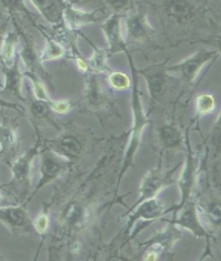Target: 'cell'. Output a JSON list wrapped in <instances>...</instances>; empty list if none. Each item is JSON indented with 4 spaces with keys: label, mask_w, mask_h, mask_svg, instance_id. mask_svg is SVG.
I'll list each match as a JSON object with an SVG mask.
<instances>
[{
    "label": "cell",
    "mask_w": 221,
    "mask_h": 261,
    "mask_svg": "<svg viewBox=\"0 0 221 261\" xmlns=\"http://www.w3.org/2000/svg\"><path fill=\"white\" fill-rule=\"evenodd\" d=\"M211 256V247H210V241H207V246H206V249L204 253H203V255L201 256V258L198 259V261H204L205 258Z\"/></svg>",
    "instance_id": "b9f144b4"
},
{
    "label": "cell",
    "mask_w": 221,
    "mask_h": 261,
    "mask_svg": "<svg viewBox=\"0 0 221 261\" xmlns=\"http://www.w3.org/2000/svg\"><path fill=\"white\" fill-rule=\"evenodd\" d=\"M184 142H186V145H187V156H186V161H184V164L182 167L180 177L178 179L179 190L181 192V201L172 210L170 208L168 211H166V214H168L170 211L179 212L184 206V205L187 204V202H189L192 199L193 188H194V186L196 184L197 160H196L194 152H193V150H192L189 130H187L186 137H184Z\"/></svg>",
    "instance_id": "30bf717a"
},
{
    "label": "cell",
    "mask_w": 221,
    "mask_h": 261,
    "mask_svg": "<svg viewBox=\"0 0 221 261\" xmlns=\"http://www.w3.org/2000/svg\"><path fill=\"white\" fill-rule=\"evenodd\" d=\"M35 129L37 135L35 144L27 149L24 153L18 155L11 163H9L12 175L11 180L5 185H0V189L7 193L12 194L13 198L20 204H22L24 201L26 203L30 198H27V195H31L33 163L37 155L40 153L41 147L43 145L38 126H35Z\"/></svg>",
    "instance_id": "3957f363"
},
{
    "label": "cell",
    "mask_w": 221,
    "mask_h": 261,
    "mask_svg": "<svg viewBox=\"0 0 221 261\" xmlns=\"http://www.w3.org/2000/svg\"><path fill=\"white\" fill-rule=\"evenodd\" d=\"M216 4L219 5V7H220V9H221V0H216Z\"/></svg>",
    "instance_id": "7dc6e473"
},
{
    "label": "cell",
    "mask_w": 221,
    "mask_h": 261,
    "mask_svg": "<svg viewBox=\"0 0 221 261\" xmlns=\"http://www.w3.org/2000/svg\"><path fill=\"white\" fill-rule=\"evenodd\" d=\"M10 22H11V17L7 16L6 20L3 23H0V49H2L4 40L8 34L7 30H8V26H9V24H10Z\"/></svg>",
    "instance_id": "60d3db41"
},
{
    "label": "cell",
    "mask_w": 221,
    "mask_h": 261,
    "mask_svg": "<svg viewBox=\"0 0 221 261\" xmlns=\"http://www.w3.org/2000/svg\"><path fill=\"white\" fill-rule=\"evenodd\" d=\"M153 8L170 46L195 43L196 33L211 24L209 0H144Z\"/></svg>",
    "instance_id": "6da1fadb"
},
{
    "label": "cell",
    "mask_w": 221,
    "mask_h": 261,
    "mask_svg": "<svg viewBox=\"0 0 221 261\" xmlns=\"http://www.w3.org/2000/svg\"><path fill=\"white\" fill-rule=\"evenodd\" d=\"M123 20L124 17L121 15L109 14L100 25L106 41V50L109 57L117 53L126 54L127 52H130L127 46L125 35L123 34Z\"/></svg>",
    "instance_id": "5bb4252c"
},
{
    "label": "cell",
    "mask_w": 221,
    "mask_h": 261,
    "mask_svg": "<svg viewBox=\"0 0 221 261\" xmlns=\"http://www.w3.org/2000/svg\"><path fill=\"white\" fill-rule=\"evenodd\" d=\"M203 215L205 217L208 225L217 230L221 229V199L217 197H213L204 206L201 207Z\"/></svg>",
    "instance_id": "83f0119b"
},
{
    "label": "cell",
    "mask_w": 221,
    "mask_h": 261,
    "mask_svg": "<svg viewBox=\"0 0 221 261\" xmlns=\"http://www.w3.org/2000/svg\"><path fill=\"white\" fill-rule=\"evenodd\" d=\"M5 201H6V198H5V195H4V191L0 189V206H4Z\"/></svg>",
    "instance_id": "7bdbcfd3"
},
{
    "label": "cell",
    "mask_w": 221,
    "mask_h": 261,
    "mask_svg": "<svg viewBox=\"0 0 221 261\" xmlns=\"http://www.w3.org/2000/svg\"><path fill=\"white\" fill-rule=\"evenodd\" d=\"M68 3V5L75 7V8H79V9H84L85 7H89L94 4H97L98 2H101L103 4V0H65Z\"/></svg>",
    "instance_id": "ab89813d"
},
{
    "label": "cell",
    "mask_w": 221,
    "mask_h": 261,
    "mask_svg": "<svg viewBox=\"0 0 221 261\" xmlns=\"http://www.w3.org/2000/svg\"><path fill=\"white\" fill-rule=\"evenodd\" d=\"M0 160H2V158H0Z\"/></svg>",
    "instance_id": "c3c4849f"
},
{
    "label": "cell",
    "mask_w": 221,
    "mask_h": 261,
    "mask_svg": "<svg viewBox=\"0 0 221 261\" xmlns=\"http://www.w3.org/2000/svg\"><path fill=\"white\" fill-rule=\"evenodd\" d=\"M24 76L30 80L32 96L35 97L36 99L45 100L50 104L52 99L48 94L47 88H46V82L42 79H40L39 77H37L34 73L24 72Z\"/></svg>",
    "instance_id": "1f68e13d"
},
{
    "label": "cell",
    "mask_w": 221,
    "mask_h": 261,
    "mask_svg": "<svg viewBox=\"0 0 221 261\" xmlns=\"http://www.w3.org/2000/svg\"><path fill=\"white\" fill-rule=\"evenodd\" d=\"M50 107L53 113L59 115H65L74 107L72 100H53L50 102Z\"/></svg>",
    "instance_id": "d590c367"
},
{
    "label": "cell",
    "mask_w": 221,
    "mask_h": 261,
    "mask_svg": "<svg viewBox=\"0 0 221 261\" xmlns=\"http://www.w3.org/2000/svg\"><path fill=\"white\" fill-rule=\"evenodd\" d=\"M36 29L40 32V34L43 36V38H45L43 49L40 52V61L42 63L50 62V61H57V60H60V59L65 57L68 50L64 48V46L58 40H55L47 31L42 29V27H40L39 25L37 26Z\"/></svg>",
    "instance_id": "603a6c76"
},
{
    "label": "cell",
    "mask_w": 221,
    "mask_h": 261,
    "mask_svg": "<svg viewBox=\"0 0 221 261\" xmlns=\"http://www.w3.org/2000/svg\"><path fill=\"white\" fill-rule=\"evenodd\" d=\"M11 23L13 24L14 30L17 32L18 36H20L21 43L20 50H18V57H20V61L25 67L24 72L34 73L37 77L42 79L47 85L51 86V74L43 67V63L40 61V52L36 48L34 38L23 30L20 23L14 20H11Z\"/></svg>",
    "instance_id": "ba28073f"
},
{
    "label": "cell",
    "mask_w": 221,
    "mask_h": 261,
    "mask_svg": "<svg viewBox=\"0 0 221 261\" xmlns=\"http://www.w3.org/2000/svg\"><path fill=\"white\" fill-rule=\"evenodd\" d=\"M109 261H128L127 259L125 258H122V257H115V258H112Z\"/></svg>",
    "instance_id": "f6af8a7d"
},
{
    "label": "cell",
    "mask_w": 221,
    "mask_h": 261,
    "mask_svg": "<svg viewBox=\"0 0 221 261\" xmlns=\"http://www.w3.org/2000/svg\"><path fill=\"white\" fill-rule=\"evenodd\" d=\"M84 38L91 45V48L94 49V54H92V57L90 59H88L92 72L101 74V73H108L112 71V68H110L108 65L109 55L107 53V50L99 48V46L95 45L91 42V40H89L85 36H84Z\"/></svg>",
    "instance_id": "484cf974"
},
{
    "label": "cell",
    "mask_w": 221,
    "mask_h": 261,
    "mask_svg": "<svg viewBox=\"0 0 221 261\" xmlns=\"http://www.w3.org/2000/svg\"><path fill=\"white\" fill-rule=\"evenodd\" d=\"M180 211L181 213L179 214L178 218L167 220V222L172 223V225L177 226L178 228L189 230L195 239L205 238L206 241H210L213 237H211L210 232L203 225L197 203L191 199Z\"/></svg>",
    "instance_id": "4fadbf2b"
},
{
    "label": "cell",
    "mask_w": 221,
    "mask_h": 261,
    "mask_svg": "<svg viewBox=\"0 0 221 261\" xmlns=\"http://www.w3.org/2000/svg\"><path fill=\"white\" fill-rule=\"evenodd\" d=\"M20 146L18 124L15 120L4 117L0 122V158L8 162L16 153Z\"/></svg>",
    "instance_id": "ac0fdd59"
},
{
    "label": "cell",
    "mask_w": 221,
    "mask_h": 261,
    "mask_svg": "<svg viewBox=\"0 0 221 261\" xmlns=\"http://www.w3.org/2000/svg\"><path fill=\"white\" fill-rule=\"evenodd\" d=\"M108 89L101 80L99 73L90 72L86 74L85 87L80 98L82 105L96 114H103L113 110L115 104Z\"/></svg>",
    "instance_id": "52a82bcc"
},
{
    "label": "cell",
    "mask_w": 221,
    "mask_h": 261,
    "mask_svg": "<svg viewBox=\"0 0 221 261\" xmlns=\"http://www.w3.org/2000/svg\"><path fill=\"white\" fill-rule=\"evenodd\" d=\"M52 29L63 26V15L69 6L65 0H30Z\"/></svg>",
    "instance_id": "ffe728a7"
},
{
    "label": "cell",
    "mask_w": 221,
    "mask_h": 261,
    "mask_svg": "<svg viewBox=\"0 0 221 261\" xmlns=\"http://www.w3.org/2000/svg\"><path fill=\"white\" fill-rule=\"evenodd\" d=\"M164 215H166L165 206L163 202L158 198H152L141 202L137 206L131 207L130 211L125 214V216H128L126 234L130 232L137 221H152L163 218Z\"/></svg>",
    "instance_id": "2e32d148"
},
{
    "label": "cell",
    "mask_w": 221,
    "mask_h": 261,
    "mask_svg": "<svg viewBox=\"0 0 221 261\" xmlns=\"http://www.w3.org/2000/svg\"><path fill=\"white\" fill-rule=\"evenodd\" d=\"M4 88V74L2 71V68H0V91Z\"/></svg>",
    "instance_id": "ee69618b"
},
{
    "label": "cell",
    "mask_w": 221,
    "mask_h": 261,
    "mask_svg": "<svg viewBox=\"0 0 221 261\" xmlns=\"http://www.w3.org/2000/svg\"><path fill=\"white\" fill-rule=\"evenodd\" d=\"M182 238V232L180 228L177 226L169 223L166 226L164 229L156 233L153 238H151L149 241H146L144 245L150 246V245H156L164 249H170L173 247V245L177 243L179 240Z\"/></svg>",
    "instance_id": "44dd1931"
},
{
    "label": "cell",
    "mask_w": 221,
    "mask_h": 261,
    "mask_svg": "<svg viewBox=\"0 0 221 261\" xmlns=\"http://www.w3.org/2000/svg\"><path fill=\"white\" fill-rule=\"evenodd\" d=\"M40 163H39V179L37 182L34 191L31 193L26 204L31 201V199L38 193V191L47 186L49 182L58 179L59 177L65 174L71 167L72 163L63 159L60 155L53 152L50 148L42 145L40 150Z\"/></svg>",
    "instance_id": "9c48e42d"
},
{
    "label": "cell",
    "mask_w": 221,
    "mask_h": 261,
    "mask_svg": "<svg viewBox=\"0 0 221 261\" xmlns=\"http://www.w3.org/2000/svg\"><path fill=\"white\" fill-rule=\"evenodd\" d=\"M26 102L27 105H29V110L32 117L36 121H42V122H48L53 126H57L51 116L52 109L49 102L40 99H36L33 96L29 100H26Z\"/></svg>",
    "instance_id": "4316f807"
},
{
    "label": "cell",
    "mask_w": 221,
    "mask_h": 261,
    "mask_svg": "<svg viewBox=\"0 0 221 261\" xmlns=\"http://www.w3.org/2000/svg\"><path fill=\"white\" fill-rule=\"evenodd\" d=\"M49 223H50V220H49L48 211L47 210H43L34 219V226H35L37 234L45 236L46 232L48 231Z\"/></svg>",
    "instance_id": "e575fe53"
},
{
    "label": "cell",
    "mask_w": 221,
    "mask_h": 261,
    "mask_svg": "<svg viewBox=\"0 0 221 261\" xmlns=\"http://www.w3.org/2000/svg\"><path fill=\"white\" fill-rule=\"evenodd\" d=\"M125 39L129 51H160L164 46L156 40V33L151 25L146 10L135 7L125 17Z\"/></svg>",
    "instance_id": "277c9868"
},
{
    "label": "cell",
    "mask_w": 221,
    "mask_h": 261,
    "mask_svg": "<svg viewBox=\"0 0 221 261\" xmlns=\"http://www.w3.org/2000/svg\"><path fill=\"white\" fill-rule=\"evenodd\" d=\"M179 165H177L176 167H173L172 170L167 172H163L161 167L150 170L147 172L142 178V181L140 185V190H139L140 195L134 206H137L138 204H140L145 200L158 198V195L165 188H167L168 186H170L173 182V174L177 171Z\"/></svg>",
    "instance_id": "7c38bea8"
},
{
    "label": "cell",
    "mask_w": 221,
    "mask_h": 261,
    "mask_svg": "<svg viewBox=\"0 0 221 261\" xmlns=\"http://www.w3.org/2000/svg\"><path fill=\"white\" fill-rule=\"evenodd\" d=\"M107 87L116 92H124L132 87V78L122 71L112 70L107 73Z\"/></svg>",
    "instance_id": "4dcf8cb0"
},
{
    "label": "cell",
    "mask_w": 221,
    "mask_h": 261,
    "mask_svg": "<svg viewBox=\"0 0 221 261\" xmlns=\"http://www.w3.org/2000/svg\"><path fill=\"white\" fill-rule=\"evenodd\" d=\"M0 108L11 109V110L16 111V113L20 114V115H24L25 114V108L24 107H22L21 105H18V104H15V102L6 100L2 96H0Z\"/></svg>",
    "instance_id": "f35d334b"
},
{
    "label": "cell",
    "mask_w": 221,
    "mask_h": 261,
    "mask_svg": "<svg viewBox=\"0 0 221 261\" xmlns=\"http://www.w3.org/2000/svg\"><path fill=\"white\" fill-rule=\"evenodd\" d=\"M104 10L102 8H97L95 10H84V9L75 8L72 6H68L63 15V22L67 29L73 32L79 33L81 27L90 25V24H97L99 22H102L104 20Z\"/></svg>",
    "instance_id": "e0dca14e"
},
{
    "label": "cell",
    "mask_w": 221,
    "mask_h": 261,
    "mask_svg": "<svg viewBox=\"0 0 221 261\" xmlns=\"http://www.w3.org/2000/svg\"><path fill=\"white\" fill-rule=\"evenodd\" d=\"M20 43V36L16 31L7 34L2 49H0V65L2 66H10L13 64L18 57Z\"/></svg>",
    "instance_id": "d4e9b609"
},
{
    "label": "cell",
    "mask_w": 221,
    "mask_h": 261,
    "mask_svg": "<svg viewBox=\"0 0 221 261\" xmlns=\"http://www.w3.org/2000/svg\"><path fill=\"white\" fill-rule=\"evenodd\" d=\"M163 249L156 245L147 246V250L144 255L143 261H159Z\"/></svg>",
    "instance_id": "8d00e7d4"
},
{
    "label": "cell",
    "mask_w": 221,
    "mask_h": 261,
    "mask_svg": "<svg viewBox=\"0 0 221 261\" xmlns=\"http://www.w3.org/2000/svg\"><path fill=\"white\" fill-rule=\"evenodd\" d=\"M4 74V88L3 93H8L20 101L26 102V98L23 95V85H24V71L20 67V57H17L10 66H2Z\"/></svg>",
    "instance_id": "d6986e66"
},
{
    "label": "cell",
    "mask_w": 221,
    "mask_h": 261,
    "mask_svg": "<svg viewBox=\"0 0 221 261\" xmlns=\"http://www.w3.org/2000/svg\"><path fill=\"white\" fill-rule=\"evenodd\" d=\"M217 106L216 98L211 93H201L195 98V119L213 114Z\"/></svg>",
    "instance_id": "f546056e"
},
{
    "label": "cell",
    "mask_w": 221,
    "mask_h": 261,
    "mask_svg": "<svg viewBox=\"0 0 221 261\" xmlns=\"http://www.w3.org/2000/svg\"><path fill=\"white\" fill-rule=\"evenodd\" d=\"M104 9L109 14H117L125 17L137 6L135 0H103Z\"/></svg>",
    "instance_id": "d6a6232c"
},
{
    "label": "cell",
    "mask_w": 221,
    "mask_h": 261,
    "mask_svg": "<svg viewBox=\"0 0 221 261\" xmlns=\"http://www.w3.org/2000/svg\"><path fill=\"white\" fill-rule=\"evenodd\" d=\"M200 43H204L211 46V49H215L219 55H221V34L217 36H210L208 38L201 40Z\"/></svg>",
    "instance_id": "74e56055"
},
{
    "label": "cell",
    "mask_w": 221,
    "mask_h": 261,
    "mask_svg": "<svg viewBox=\"0 0 221 261\" xmlns=\"http://www.w3.org/2000/svg\"><path fill=\"white\" fill-rule=\"evenodd\" d=\"M86 217H87L86 210L82 206H80V205H74L67 215V220L70 225L77 227L81 225V223L85 222Z\"/></svg>",
    "instance_id": "836d02e7"
},
{
    "label": "cell",
    "mask_w": 221,
    "mask_h": 261,
    "mask_svg": "<svg viewBox=\"0 0 221 261\" xmlns=\"http://www.w3.org/2000/svg\"><path fill=\"white\" fill-rule=\"evenodd\" d=\"M219 53L215 49H200L192 53L183 61L167 67V71L171 74H178L180 81L184 86L192 87L195 85L201 71L207 64L218 59Z\"/></svg>",
    "instance_id": "8992f818"
},
{
    "label": "cell",
    "mask_w": 221,
    "mask_h": 261,
    "mask_svg": "<svg viewBox=\"0 0 221 261\" xmlns=\"http://www.w3.org/2000/svg\"><path fill=\"white\" fill-rule=\"evenodd\" d=\"M126 57L128 58L129 67L131 70L132 78V87H131V113H132V125L128 133V145L126 151L123 156L122 169L119 172L117 187L121 182L125 173L134 165V160L136 153L141 145V139L144 128L150 123L149 117L145 113L142 99H141V91H140V76L137 71V67L135 66L134 59L131 52H127Z\"/></svg>",
    "instance_id": "7a4b0ae2"
},
{
    "label": "cell",
    "mask_w": 221,
    "mask_h": 261,
    "mask_svg": "<svg viewBox=\"0 0 221 261\" xmlns=\"http://www.w3.org/2000/svg\"><path fill=\"white\" fill-rule=\"evenodd\" d=\"M0 261H10V260L7 259V258H6L4 255L0 254Z\"/></svg>",
    "instance_id": "bcb514c9"
},
{
    "label": "cell",
    "mask_w": 221,
    "mask_h": 261,
    "mask_svg": "<svg viewBox=\"0 0 221 261\" xmlns=\"http://www.w3.org/2000/svg\"><path fill=\"white\" fill-rule=\"evenodd\" d=\"M158 139L165 150H176L182 146L184 136L174 124H165L158 129Z\"/></svg>",
    "instance_id": "cb8c5ba5"
},
{
    "label": "cell",
    "mask_w": 221,
    "mask_h": 261,
    "mask_svg": "<svg viewBox=\"0 0 221 261\" xmlns=\"http://www.w3.org/2000/svg\"><path fill=\"white\" fill-rule=\"evenodd\" d=\"M169 58L163 62L152 64L150 66L138 69L140 77H143L146 83L147 93H149L150 106L152 108L161 105L167 95L170 88V82L173 81L171 74L167 71Z\"/></svg>",
    "instance_id": "5b68a950"
},
{
    "label": "cell",
    "mask_w": 221,
    "mask_h": 261,
    "mask_svg": "<svg viewBox=\"0 0 221 261\" xmlns=\"http://www.w3.org/2000/svg\"><path fill=\"white\" fill-rule=\"evenodd\" d=\"M0 7L7 12L8 16L11 17V20L20 23V18H24L25 21L31 22L35 29L38 26L35 14L27 8L25 0H0Z\"/></svg>",
    "instance_id": "7402d4cb"
},
{
    "label": "cell",
    "mask_w": 221,
    "mask_h": 261,
    "mask_svg": "<svg viewBox=\"0 0 221 261\" xmlns=\"http://www.w3.org/2000/svg\"><path fill=\"white\" fill-rule=\"evenodd\" d=\"M0 222L14 237L37 234L34 220L26 210V204L0 206Z\"/></svg>",
    "instance_id": "8fae6325"
},
{
    "label": "cell",
    "mask_w": 221,
    "mask_h": 261,
    "mask_svg": "<svg viewBox=\"0 0 221 261\" xmlns=\"http://www.w3.org/2000/svg\"><path fill=\"white\" fill-rule=\"evenodd\" d=\"M43 144L50 148L53 152L71 163L79 159L85 150L84 142L79 136L71 132L62 133L58 137L43 142Z\"/></svg>",
    "instance_id": "9a60e30c"
},
{
    "label": "cell",
    "mask_w": 221,
    "mask_h": 261,
    "mask_svg": "<svg viewBox=\"0 0 221 261\" xmlns=\"http://www.w3.org/2000/svg\"><path fill=\"white\" fill-rule=\"evenodd\" d=\"M207 155L216 160L221 155V110L211 127L207 139Z\"/></svg>",
    "instance_id": "f1b7e54d"
}]
</instances>
